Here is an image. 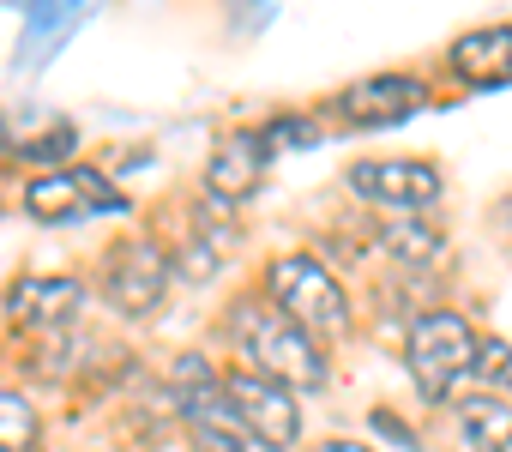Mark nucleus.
<instances>
[{"mask_svg": "<svg viewBox=\"0 0 512 452\" xmlns=\"http://www.w3.org/2000/svg\"><path fill=\"white\" fill-rule=\"evenodd\" d=\"M229 338H235V350L247 356L253 374H266V380H278V386H290V392H320V386L332 380V362H326V350L314 344V332L296 326L272 296L235 302V308H229Z\"/></svg>", "mask_w": 512, "mask_h": 452, "instance_id": "f257e3e1", "label": "nucleus"}, {"mask_svg": "<svg viewBox=\"0 0 512 452\" xmlns=\"http://www.w3.org/2000/svg\"><path fill=\"white\" fill-rule=\"evenodd\" d=\"M266 290H272V302H278L296 326H308L314 338H344V332H350V296H344V284H338L320 260H308V254L272 260V266H266Z\"/></svg>", "mask_w": 512, "mask_h": 452, "instance_id": "f03ea898", "label": "nucleus"}, {"mask_svg": "<svg viewBox=\"0 0 512 452\" xmlns=\"http://www.w3.org/2000/svg\"><path fill=\"white\" fill-rule=\"evenodd\" d=\"M476 344H482V338L470 332L464 314H422V320L410 326L404 362H410V374H416V386H422L428 404H446L452 386H458L464 374H476Z\"/></svg>", "mask_w": 512, "mask_h": 452, "instance_id": "7ed1b4c3", "label": "nucleus"}, {"mask_svg": "<svg viewBox=\"0 0 512 452\" xmlns=\"http://www.w3.org/2000/svg\"><path fill=\"white\" fill-rule=\"evenodd\" d=\"M350 187L386 211H428L440 205L446 175L422 157H368V163H350Z\"/></svg>", "mask_w": 512, "mask_h": 452, "instance_id": "20e7f679", "label": "nucleus"}, {"mask_svg": "<svg viewBox=\"0 0 512 452\" xmlns=\"http://www.w3.org/2000/svg\"><path fill=\"white\" fill-rule=\"evenodd\" d=\"M127 199L115 193V181L103 169H49L25 187V211L37 223H67V217H97V211H121Z\"/></svg>", "mask_w": 512, "mask_h": 452, "instance_id": "39448f33", "label": "nucleus"}, {"mask_svg": "<svg viewBox=\"0 0 512 452\" xmlns=\"http://www.w3.org/2000/svg\"><path fill=\"white\" fill-rule=\"evenodd\" d=\"M163 290H169V254H163L157 242H121V248L109 254V266H103V296H109L127 320L157 314Z\"/></svg>", "mask_w": 512, "mask_h": 452, "instance_id": "423d86ee", "label": "nucleus"}, {"mask_svg": "<svg viewBox=\"0 0 512 452\" xmlns=\"http://www.w3.org/2000/svg\"><path fill=\"white\" fill-rule=\"evenodd\" d=\"M217 386L229 392V404L241 410V422L260 434V440H272L278 452L302 434V410H296V392H290V386H278V380H266V374H253V368H229Z\"/></svg>", "mask_w": 512, "mask_h": 452, "instance_id": "0eeeda50", "label": "nucleus"}, {"mask_svg": "<svg viewBox=\"0 0 512 452\" xmlns=\"http://www.w3.org/2000/svg\"><path fill=\"white\" fill-rule=\"evenodd\" d=\"M428 103V85L410 73H380V79H356L338 91V121L344 127H398Z\"/></svg>", "mask_w": 512, "mask_h": 452, "instance_id": "6e6552de", "label": "nucleus"}, {"mask_svg": "<svg viewBox=\"0 0 512 452\" xmlns=\"http://www.w3.org/2000/svg\"><path fill=\"white\" fill-rule=\"evenodd\" d=\"M266 139L260 133H229L217 151H211V163H205V187H211V199L217 205H241V199H253L260 193V181H266Z\"/></svg>", "mask_w": 512, "mask_h": 452, "instance_id": "1a4fd4ad", "label": "nucleus"}, {"mask_svg": "<svg viewBox=\"0 0 512 452\" xmlns=\"http://www.w3.org/2000/svg\"><path fill=\"white\" fill-rule=\"evenodd\" d=\"M79 308H85V284L79 278H19L7 290V314L25 332H61Z\"/></svg>", "mask_w": 512, "mask_h": 452, "instance_id": "9d476101", "label": "nucleus"}, {"mask_svg": "<svg viewBox=\"0 0 512 452\" xmlns=\"http://www.w3.org/2000/svg\"><path fill=\"white\" fill-rule=\"evenodd\" d=\"M452 73L464 85H506L512 79V25H488L452 43Z\"/></svg>", "mask_w": 512, "mask_h": 452, "instance_id": "9b49d317", "label": "nucleus"}, {"mask_svg": "<svg viewBox=\"0 0 512 452\" xmlns=\"http://www.w3.org/2000/svg\"><path fill=\"white\" fill-rule=\"evenodd\" d=\"M458 434L470 452H512V404L506 398H464Z\"/></svg>", "mask_w": 512, "mask_h": 452, "instance_id": "f8f14e48", "label": "nucleus"}, {"mask_svg": "<svg viewBox=\"0 0 512 452\" xmlns=\"http://www.w3.org/2000/svg\"><path fill=\"white\" fill-rule=\"evenodd\" d=\"M85 19V7H37L31 19H25V43H19V67H43L49 61V49L73 31Z\"/></svg>", "mask_w": 512, "mask_h": 452, "instance_id": "ddd939ff", "label": "nucleus"}, {"mask_svg": "<svg viewBox=\"0 0 512 452\" xmlns=\"http://www.w3.org/2000/svg\"><path fill=\"white\" fill-rule=\"evenodd\" d=\"M31 446H37V404L0 386V452H31Z\"/></svg>", "mask_w": 512, "mask_h": 452, "instance_id": "4468645a", "label": "nucleus"}, {"mask_svg": "<svg viewBox=\"0 0 512 452\" xmlns=\"http://www.w3.org/2000/svg\"><path fill=\"white\" fill-rule=\"evenodd\" d=\"M386 242H392V254L404 260V266H434L440 260V230H428V223H392L386 230Z\"/></svg>", "mask_w": 512, "mask_h": 452, "instance_id": "2eb2a0df", "label": "nucleus"}, {"mask_svg": "<svg viewBox=\"0 0 512 452\" xmlns=\"http://www.w3.org/2000/svg\"><path fill=\"white\" fill-rule=\"evenodd\" d=\"M476 380H482V386H500V392H512V344H500V338H482V344H476Z\"/></svg>", "mask_w": 512, "mask_h": 452, "instance_id": "dca6fc26", "label": "nucleus"}, {"mask_svg": "<svg viewBox=\"0 0 512 452\" xmlns=\"http://www.w3.org/2000/svg\"><path fill=\"white\" fill-rule=\"evenodd\" d=\"M266 145H278V151H308L314 139H320V127L314 121H302V115H278V121H266V133H260Z\"/></svg>", "mask_w": 512, "mask_h": 452, "instance_id": "f3484780", "label": "nucleus"}, {"mask_svg": "<svg viewBox=\"0 0 512 452\" xmlns=\"http://www.w3.org/2000/svg\"><path fill=\"white\" fill-rule=\"evenodd\" d=\"M67 151H73V127H55L49 139H31L25 145V157H37V163H61Z\"/></svg>", "mask_w": 512, "mask_h": 452, "instance_id": "a211bd4d", "label": "nucleus"}, {"mask_svg": "<svg viewBox=\"0 0 512 452\" xmlns=\"http://www.w3.org/2000/svg\"><path fill=\"white\" fill-rule=\"evenodd\" d=\"M320 452H368V446H362V440H326Z\"/></svg>", "mask_w": 512, "mask_h": 452, "instance_id": "6ab92c4d", "label": "nucleus"}]
</instances>
